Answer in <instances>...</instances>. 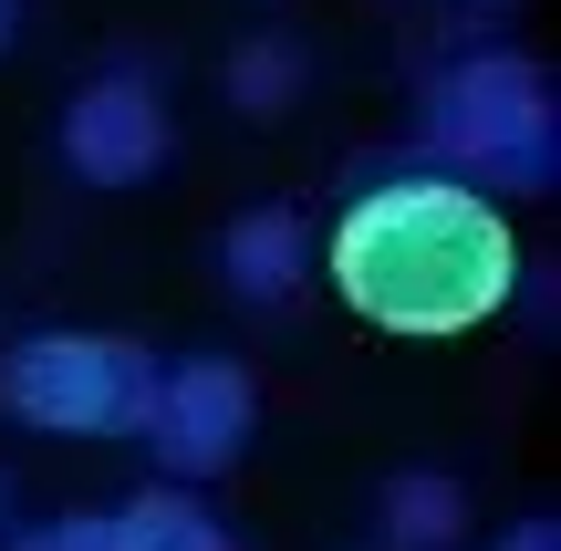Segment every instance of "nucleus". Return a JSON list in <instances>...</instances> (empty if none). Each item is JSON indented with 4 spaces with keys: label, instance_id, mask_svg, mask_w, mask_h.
Instances as JSON below:
<instances>
[{
    "label": "nucleus",
    "instance_id": "1",
    "mask_svg": "<svg viewBox=\"0 0 561 551\" xmlns=\"http://www.w3.org/2000/svg\"><path fill=\"white\" fill-rule=\"evenodd\" d=\"M333 302L375 333H468L510 302L520 240L468 177H385L333 219Z\"/></svg>",
    "mask_w": 561,
    "mask_h": 551
},
{
    "label": "nucleus",
    "instance_id": "2",
    "mask_svg": "<svg viewBox=\"0 0 561 551\" xmlns=\"http://www.w3.org/2000/svg\"><path fill=\"white\" fill-rule=\"evenodd\" d=\"M157 375L167 365L125 333H32L0 354V406L53 437H146Z\"/></svg>",
    "mask_w": 561,
    "mask_h": 551
},
{
    "label": "nucleus",
    "instance_id": "3",
    "mask_svg": "<svg viewBox=\"0 0 561 551\" xmlns=\"http://www.w3.org/2000/svg\"><path fill=\"white\" fill-rule=\"evenodd\" d=\"M426 136L447 146L458 167H489L500 187H551V136H561V104H551V73L530 53H479L458 73H437L426 94Z\"/></svg>",
    "mask_w": 561,
    "mask_h": 551
},
{
    "label": "nucleus",
    "instance_id": "4",
    "mask_svg": "<svg viewBox=\"0 0 561 551\" xmlns=\"http://www.w3.org/2000/svg\"><path fill=\"white\" fill-rule=\"evenodd\" d=\"M250 427H261V395H250V375L229 365V354H198V365L157 375L146 448H157V469H167V479H219L229 458L250 448Z\"/></svg>",
    "mask_w": 561,
    "mask_h": 551
},
{
    "label": "nucleus",
    "instance_id": "5",
    "mask_svg": "<svg viewBox=\"0 0 561 551\" xmlns=\"http://www.w3.org/2000/svg\"><path fill=\"white\" fill-rule=\"evenodd\" d=\"M62 157H73L83 187H136L167 167V104L146 73H104L73 94V115H62Z\"/></svg>",
    "mask_w": 561,
    "mask_h": 551
},
{
    "label": "nucleus",
    "instance_id": "6",
    "mask_svg": "<svg viewBox=\"0 0 561 551\" xmlns=\"http://www.w3.org/2000/svg\"><path fill=\"white\" fill-rule=\"evenodd\" d=\"M219 271H229V291H240V302H291L301 271H312V229H301L291 208H250V219H229Z\"/></svg>",
    "mask_w": 561,
    "mask_h": 551
},
{
    "label": "nucleus",
    "instance_id": "7",
    "mask_svg": "<svg viewBox=\"0 0 561 551\" xmlns=\"http://www.w3.org/2000/svg\"><path fill=\"white\" fill-rule=\"evenodd\" d=\"M458 531H468V490H458V479L416 469V479L385 490V551H447Z\"/></svg>",
    "mask_w": 561,
    "mask_h": 551
},
{
    "label": "nucleus",
    "instance_id": "8",
    "mask_svg": "<svg viewBox=\"0 0 561 551\" xmlns=\"http://www.w3.org/2000/svg\"><path fill=\"white\" fill-rule=\"evenodd\" d=\"M115 551H229V531L187 490H146V500L115 510Z\"/></svg>",
    "mask_w": 561,
    "mask_h": 551
},
{
    "label": "nucleus",
    "instance_id": "9",
    "mask_svg": "<svg viewBox=\"0 0 561 551\" xmlns=\"http://www.w3.org/2000/svg\"><path fill=\"white\" fill-rule=\"evenodd\" d=\"M301 94V53L291 42H250L240 62H229V104H250V115H271V104Z\"/></svg>",
    "mask_w": 561,
    "mask_h": 551
},
{
    "label": "nucleus",
    "instance_id": "10",
    "mask_svg": "<svg viewBox=\"0 0 561 551\" xmlns=\"http://www.w3.org/2000/svg\"><path fill=\"white\" fill-rule=\"evenodd\" d=\"M21 551H115V520H53V531L21 541Z\"/></svg>",
    "mask_w": 561,
    "mask_h": 551
},
{
    "label": "nucleus",
    "instance_id": "11",
    "mask_svg": "<svg viewBox=\"0 0 561 551\" xmlns=\"http://www.w3.org/2000/svg\"><path fill=\"white\" fill-rule=\"evenodd\" d=\"M510 551H561V531H551V520H520V531H510Z\"/></svg>",
    "mask_w": 561,
    "mask_h": 551
},
{
    "label": "nucleus",
    "instance_id": "12",
    "mask_svg": "<svg viewBox=\"0 0 561 551\" xmlns=\"http://www.w3.org/2000/svg\"><path fill=\"white\" fill-rule=\"evenodd\" d=\"M11 11H21V0H0V42H11Z\"/></svg>",
    "mask_w": 561,
    "mask_h": 551
},
{
    "label": "nucleus",
    "instance_id": "13",
    "mask_svg": "<svg viewBox=\"0 0 561 551\" xmlns=\"http://www.w3.org/2000/svg\"><path fill=\"white\" fill-rule=\"evenodd\" d=\"M0 510H11V479H0Z\"/></svg>",
    "mask_w": 561,
    "mask_h": 551
}]
</instances>
